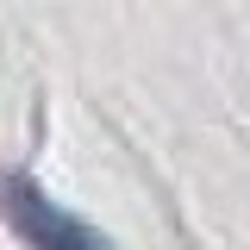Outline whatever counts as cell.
Segmentation results:
<instances>
[{"instance_id":"6da1fadb","label":"cell","mask_w":250,"mask_h":250,"mask_svg":"<svg viewBox=\"0 0 250 250\" xmlns=\"http://www.w3.org/2000/svg\"><path fill=\"white\" fill-rule=\"evenodd\" d=\"M0 219L19 231L25 250H119L106 231H94L82 213H69L62 200H50L25 169L0 175Z\"/></svg>"}]
</instances>
